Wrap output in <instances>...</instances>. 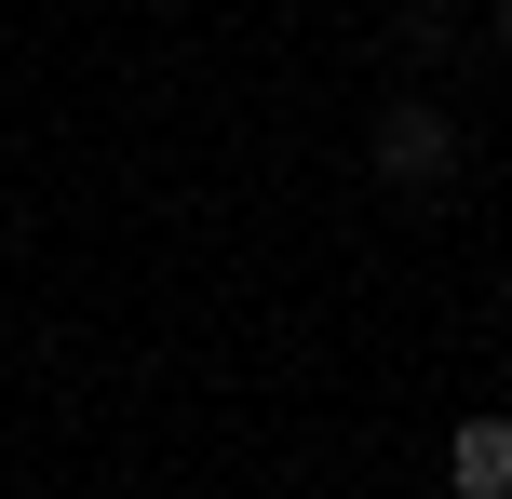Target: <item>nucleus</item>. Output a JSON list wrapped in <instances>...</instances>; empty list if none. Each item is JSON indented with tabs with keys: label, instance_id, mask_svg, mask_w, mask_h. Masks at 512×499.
Wrapping results in <instances>:
<instances>
[{
	"label": "nucleus",
	"instance_id": "f257e3e1",
	"mask_svg": "<svg viewBox=\"0 0 512 499\" xmlns=\"http://www.w3.org/2000/svg\"><path fill=\"white\" fill-rule=\"evenodd\" d=\"M445 176H459V122H445L432 95H391V108H378V189H405V203H432Z\"/></svg>",
	"mask_w": 512,
	"mask_h": 499
},
{
	"label": "nucleus",
	"instance_id": "f03ea898",
	"mask_svg": "<svg viewBox=\"0 0 512 499\" xmlns=\"http://www.w3.org/2000/svg\"><path fill=\"white\" fill-rule=\"evenodd\" d=\"M445 486H459V499H512V419H459Z\"/></svg>",
	"mask_w": 512,
	"mask_h": 499
},
{
	"label": "nucleus",
	"instance_id": "7ed1b4c3",
	"mask_svg": "<svg viewBox=\"0 0 512 499\" xmlns=\"http://www.w3.org/2000/svg\"><path fill=\"white\" fill-rule=\"evenodd\" d=\"M499 41H512V0H499Z\"/></svg>",
	"mask_w": 512,
	"mask_h": 499
}]
</instances>
